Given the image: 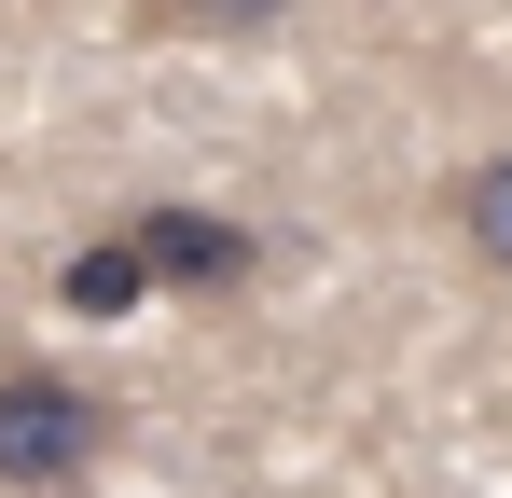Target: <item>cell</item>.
I'll list each match as a JSON object with an SVG mask.
<instances>
[{"label":"cell","instance_id":"6da1fadb","mask_svg":"<svg viewBox=\"0 0 512 498\" xmlns=\"http://www.w3.org/2000/svg\"><path fill=\"white\" fill-rule=\"evenodd\" d=\"M111 443V402L70 388L56 360H0V498H70Z\"/></svg>","mask_w":512,"mask_h":498},{"label":"cell","instance_id":"7a4b0ae2","mask_svg":"<svg viewBox=\"0 0 512 498\" xmlns=\"http://www.w3.org/2000/svg\"><path fill=\"white\" fill-rule=\"evenodd\" d=\"M139 263H153V291H236L263 249L222 222V208H153L139 222Z\"/></svg>","mask_w":512,"mask_h":498},{"label":"cell","instance_id":"3957f363","mask_svg":"<svg viewBox=\"0 0 512 498\" xmlns=\"http://www.w3.org/2000/svg\"><path fill=\"white\" fill-rule=\"evenodd\" d=\"M457 236H471V263L512 277V153H485L471 180H457Z\"/></svg>","mask_w":512,"mask_h":498},{"label":"cell","instance_id":"277c9868","mask_svg":"<svg viewBox=\"0 0 512 498\" xmlns=\"http://www.w3.org/2000/svg\"><path fill=\"white\" fill-rule=\"evenodd\" d=\"M139 291H153V263H139V236H111V249H84V263H70V305H84V319H125Z\"/></svg>","mask_w":512,"mask_h":498},{"label":"cell","instance_id":"5b68a950","mask_svg":"<svg viewBox=\"0 0 512 498\" xmlns=\"http://www.w3.org/2000/svg\"><path fill=\"white\" fill-rule=\"evenodd\" d=\"M180 28H277V0H167Z\"/></svg>","mask_w":512,"mask_h":498}]
</instances>
